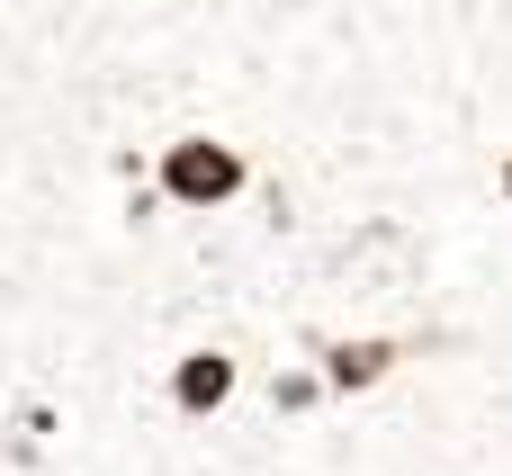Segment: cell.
Returning <instances> with one entry per match:
<instances>
[{"label":"cell","mask_w":512,"mask_h":476,"mask_svg":"<svg viewBox=\"0 0 512 476\" xmlns=\"http://www.w3.org/2000/svg\"><path fill=\"white\" fill-rule=\"evenodd\" d=\"M153 189L171 198V216H234L261 189V153L234 126H171L153 144Z\"/></svg>","instance_id":"obj_1"},{"label":"cell","mask_w":512,"mask_h":476,"mask_svg":"<svg viewBox=\"0 0 512 476\" xmlns=\"http://www.w3.org/2000/svg\"><path fill=\"white\" fill-rule=\"evenodd\" d=\"M495 216L512 225V135H504V153H495Z\"/></svg>","instance_id":"obj_5"},{"label":"cell","mask_w":512,"mask_h":476,"mask_svg":"<svg viewBox=\"0 0 512 476\" xmlns=\"http://www.w3.org/2000/svg\"><path fill=\"white\" fill-rule=\"evenodd\" d=\"M315 369H324L333 405H369V396H387V387L414 369V333H405V324H351V333H324V342H315Z\"/></svg>","instance_id":"obj_3"},{"label":"cell","mask_w":512,"mask_h":476,"mask_svg":"<svg viewBox=\"0 0 512 476\" xmlns=\"http://www.w3.org/2000/svg\"><path fill=\"white\" fill-rule=\"evenodd\" d=\"M243 387H252V360H243V342H225V333H189V342L162 360V414H171L180 432H216V423L243 405Z\"/></svg>","instance_id":"obj_2"},{"label":"cell","mask_w":512,"mask_h":476,"mask_svg":"<svg viewBox=\"0 0 512 476\" xmlns=\"http://www.w3.org/2000/svg\"><path fill=\"white\" fill-rule=\"evenodd\" d=\"M333 405V387H324V369L297 351V360H270V378H261V414L279 423V432H315V414Z\"/></svg>","instance_id":"obj_4"}]
</instances>
